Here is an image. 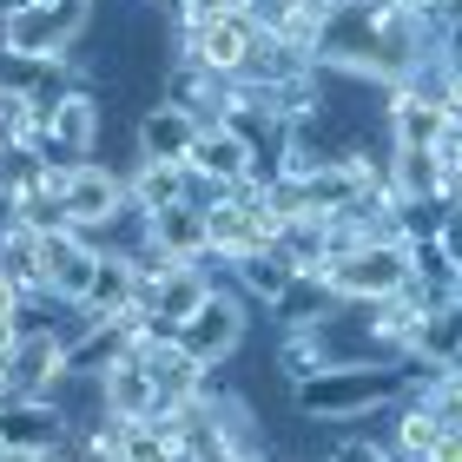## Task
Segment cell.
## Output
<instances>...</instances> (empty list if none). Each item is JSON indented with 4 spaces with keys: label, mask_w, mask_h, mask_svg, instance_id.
Returning <instances> with one entry per match:
<instances>
[{
    "label": "cell",
    "mask_w": 462,
    "mask_h": 462,
    "mask_svg": "<svg viewBox=\"0 0 462 462\" xmlns=\"http://www.w3.org/2000/svg\"><path fill=\"white\" fill-rule=\"evenodd\" d=\"M410 396L403 383V364H330L318 376H304L291 390V416L298 423H330V430H350L364 416H383Z\"/></svg>",
    "instance_id": "6da1fadb"
},
{
    "label": "cell",
    "mask_w": 462,
    "mask_h": 462,
    "mask_svg": "<svg viewBox=\"0 0 462 462\" xmlns=\"http://www.w3.org/2000/svg\"><path fill=\"white\" fill-rule=\"evenodd\" d=\"M87 33H93V0H27V7L0 14V53H14V60L73 67Z\"/></svg>",
    "instance_id": "7a4b0ae2"
},
{
    "label": "cell",
    "mask_w": 462,
    "mask_h": 462,
    "mask_svg": "<svg viewBox=\"0 0 462 462\" xmlns=\"http://www.w3.org/2000/svg\"><path fill=\"white\" fill-rule=\"evenodd\" d=\"M324 284L337 304H390L410 291V245H344L324 264Z\"/></svg>",
    "instance_id": "3957f363"
},
{
    "label": "cell",
    "mask_w": 462,
    "mask_h": 462,
    "mask_svg": "<svg viewBox=\"0 0 462 462\" xmlns=\"http://www.w3.org/2000/svg\"><path fill=\"white\" fill-rule=\"evenodd\" d=\"M271 238H278V218H271V205H264L258 185L212 192V205H205V245H212L218 271L231 258H245V251H271Z\"/></svg>",
    "instance_id": "277c9868"
},
{
    "label": "cell",
    "mask_w": 462,
    "mask_h": 462,
    "mask_svg": "<svg viewBox=\"0 0 462 462\" xmlns=\"http://www.w3.org/2000/svg\"><path fill=\"white\" fill-rule=\"evenodd\" d=\"M60 192H67L73 231H87V238L113 231L125 212H133V185H125V172H119V165H106V159L67 165V172H60Z\"/></svg>",
    "instance_id": "5b68a950"
},
{
    "label": "cell",
    "mask_w": 462,
    "mask_h": 462,
    "mask_svg": "<svg viewBox=\"0 0 462 462\" xmlns=\"http://www.w3.org/2000/svg\"><path fill=\"white\" fill-rule=\"evenodd\" d=\"M245 337H251V304L218 278V291L205 298V310L179 330V350H185V356H199L205 370H225L231 356L245 350Z\"/></svg>",
    "instance_id": "8992f818"
},
{
    "label": "cell",
    "mask_w": 462,
    "mask_h": 462,
    "mask_svg": "<svg viewBox=\"0 0 462 462\" xmlns=\"http://www.w3.org/2000/svg\"><path fill=\"white\" fill-rule=\"evenodd\" d=\"M79 436L67 396H7L0 403V449H33V456H53Z\"/></svg>",
    "instance_id": "52a82bcc"
},
{
    "label": "cell",
    "mask_w": 462,
    "mask_h": 462,
    "mask_svg": "<svg viewBox=\"0 0 462 462\" xmlns=\"http://www.w3.org/2000/svg\"><path fill=\"white\" fill-rule=\"evenodd\" d=\"M99 139H106V106H99V93L87 87H73L60 106L47 113V133H40V152H47L60 172L67 165H87L99 159Z\"/></svg>",
    "instance_id": "ba28073f"
},
{
    "label": "cell",
    "mask_w": 462,
    "mask_h": 462,
    "mask_svg": "<svg viewBox=\"0 0 462 462\" xmlns=\"http://www.w3.org/2000/svg\"><path fill=\"white\" fill-rule=\"evenodd\" d=\"M212 291H218V271L212 264H172L159 278V291L145 298V337H179V330L205 310Z\"/></svg>",
    "instance_id": "9c48e42d"
},
{
    "label": "cell",
    "mask_w": 462,
    "mask_h": 462,
    "mask_svg": "<svg viewBox=\"0 0 462 462\" xmlns=\"http://www.w3.org/2000/svg\"><path fill=\"white\" fill-rule=\"evenodd\" d=\"M40 258H47V298L60 304H79L93 291V271H99V238H87V231H47L40 238Z\"/></svg>",
    "instance_id": "30bf717a"
},
{
    "label": "cell",
    "mask_w": 462,
    "mask_h": 462,
    "mask_svg": "<svg viewBox=\"0 0 462 462\" xmlns=\"http://www.w3.org/2000/svg\"><path fill=\"white\" fill-rule=\"evenodd\" d=\"M185 165H192V179L212 185V192H238V185H251V172H258V152H251L231 125H199V145L185 152Z\"/></svg>",
    "instance_id": "8fae6325"
},
{
    "label": "cell",
    "mask_w": 462,
    "mask_h": 462,
    "mask_svg": "<svg viewBox=\"0 0 462 462\" xmlns=\"http://www.w3.org/2000/svg\"><path fill=\"white\" fill-rule=\"evenodd\" d=\"M79 318H87V324L139 318V271H133L125 251H99V271H93V291L79 298Z\"/></svg>",
    "instance_id": "7c38bea8"
},
{
    "label": "cell",
    "mask_w": 462,
    "mask_h": 462,
    "mask_svg": "<svg viewBox=\"0 0 462 462\" xmlns=\"http://www.w3.org/2000/svg\"><path fill=\"white\" fill-rule=\"evenodd\" d=\"M93 390H99V416H119V423H145L159 403V390H152V376H145L139 364V344L119 356V364H106L93 376Z\"/></svg>",
    "instance_id": "4fadbf2b"
},
{
    "label": "cell",
    "mask_w": 462,
    "mask_h": 462,
    "mask_svg": "<svg viewBox=\"0 0 462 462\" xmlns=\"http://www.w3.org/2000/svg\"><path fill=\"white\" fill-rule=\"evenodd\" d=\"M271 251L291 264V278H324V264L344 251V231L330 218H284L278 238H271Z\"/></svg>",
    "instance_id": "5bb4252c"
},
{
    "label": "cell",
    "mask_w": 462,
    "mask_h": 462,
    "mask_svg": "<svg viewBox=\"0 0 462 462\" xmlns=\"http://www.w3.org/2000/svg\"><path fill=\"white\" fill-rule=\"evenodd\" d=\"M125 185H133V205L145 218H159V212H172V205H192V165L185 159H133L125 165Z\"/></svg>",
    "instance_id": "9a60e30c"
},
{
    "label": "cell",
    "mask_w": 462,
    "mask_h": 462,
    "mask_svg": "<svg viewBox=\"0 0 462 462\" xmlns=\"http://www.w3.org/2000/svg\"><path fill=\"white\" fill-rule=\"evenodd\" d=\"M383 125H390V152H436V145H443V133H449V113L436 106V99L390 93Z\"/></svg>",
    "instance_id": "2e32d148"
},
{
    "label": "cell",
    "mask_w": 462,
    "mask_h": 462,
    "mask_svg": "<svg viewBox=\"0 0 462 462\" xmlns=\"http://www.w3.org/2000/svg\"><path fill=\"white\" fill-rule=\"evenodd\" d=\"M199 145V119L179 113L172 99H152L133 125V159H185Z\"/></svg>",
    "instance_id": "e0dca14e"
},
{
    "label": "cell",
    "mask_w": 462,
    "mask_h": 462,
    "mask_svg": "<svg viewBox=\"0 0 462 462\" xmlns=\"http://www.w3.org/2000/svg\"><path fill=\"white\" fill-rule=\"evenodd\" d=\"M145 245L165 251L172 264H212V245H205V205H172V212L145 218Z\"/></svg>",
    "instance_id": "ac0fdd59"
},
{
    "label": "cell",
    "mask_w": 462,
    "mask_h": 462,
    "mask_svg": "<svg viewBox=\"0 0 462 462\" xmlns=\"http://www.w3.org/2000/svg\"><path fill=\"white\" fill-rule=\"evenodd\" d=\"M390 192L396 205H436V212L456 205V185L436 152H390Z\"/></svg>",
    "instance_id": "d6986e66"
},
{
    "label": "cell",
    "mask_w": 462,
    "mask_h": 462,
    "mask_svg": "<svg viewBox=\"0 0 462 462\" xmlns=\"http://www.w3.org/2000/svg\"><path fill=\"white\" fill-rule=\"evenodd\" d=\"M310 73H318V60H310L304 47H291V40H278V33H258L251 53H245L238 87H298V79H310Z\"/></svg>",
    "instance_id": "ffe728a7"
},
{
    "label": "cell",
    "mask_w": 462,
    "mask_h": 462,
    "mask_svg": "<svg viewBox=\"0 0 462 462\" xmlns=\"http://www.w3.org/2000/svg\"><path fill=\"white\" fill-rule=\"evenodd\" d=\"M218 278H225L231 291H238L245 304L271 310V304H278L284 291H291V264L278 258V251H245V258H231V264L218 271Z\"/></svg>",
    "instance_id": "44dd1931"
},
{
    "label": "cell",
    "mask_w": 462,
    "mask_h": 462,
    "mask_svg": "<svg viewBox=\"0 0 462 462\" xmlns=\"http://www.w3.org/2000/svg\"><path fill=\"white\" fill-rule=\"evenodd\" d=\"M330 0H264L258 7V20H264V33H278V40H291V47H304L310 60H318V40H324V27H330Z\"/></svg>",
    "instance_id": "7402d4cb"
},
{
    "label": "cell",
    "mask_w": 462,
    "mask_h": 462,
    "mask_svg": "<svg viewBox=\"0 0 462 462\" xmlns=\"http://www.w3.org/2000/svg\"><path fill=\"white\" fill-rule=\"evenodd\" d=\"M410 356L416 364H436V370H456L462 364V304H430Z\"/></svg>",
    "instance_id": "603a6c76"
},
{
    "label": "cell",
    "mask_w": 462,
    "mask_h": 462,
    "mask_svg": "<svg viewBox=\"0 0 462 462\" xmlns=\"http://www.w3.org/2000/svg\"><path fill=\"white\" fill-rule=\"evenodd\" d=\"M330 310H337V291H330L324 278H291V291L271 304V324L278 330H318Z\"/></svg>",
    "instance_id": "cb8c5ba5"
},
{
    "label": "cell",
    "mask_w": 462,
    "mask_h": 462,
    "mask_svg": "<svg viewBox=\"0 0 462 462\" xmlns=\"http://www.w3.org/2000/svg\"><path fill=\"white\" fill-rule=\"evenodd\" d=\"M0 271L27 291V298H47V258H40V231L27 225H0Z\"/></svg>",
    "instance_id": "d4e9b609"
},
{
    "label": "cell",
    "mask_w": 462,
    "mask_h": 462,
    "mask_svg": "<svg viewBox=\"0 0 462 462\" xmlns=\"http://www.w3.org/2000/svg\"><path fill=\"white\" fill-rule=\"evenodd\" d=\"M390 416H396V430H390V449L396 456H430V443L443 436V423H436L423 403H396Z\"/></svg>",
    "instance_id": "484cf974"
},
{
    "label": "cell",
    "mask_w": 462,
    "mask_h": 462,
    "mask_svg": "<svg viewBox=\"0 0 462 462\" xmlns=\"http://www.w3.org/2000/svg\"><path fill=\"white\" fill-rule=\"evenodd\" d=\"M330 462H396V449H390V443H376V436L344 430V436H337V449H330Z\"/></svg>",
    "instance_id": "4316f807"
},
{
    "label": "cell",
    "mask_w": 462,
    "mask_h": 462,
    "mask_svg": "<svg viewBox=\"0 0 462 462\" xmlns=\"http://www.w3.org/2000/svg\"><path fill=\"white\" fill-rule=\"evenodd\" d=\"M436 245L449 251V264L462 271V199L456 205H443V225H436Z\"/></svg>",
    "instance_id": "83f0119b"
},
{
    "label": "cell",
    "mask_w": 462,
    "mask_h": 462,
    "mask_svg": "<svg viewBox=\"0 0 462 462\" xmlns=\"http://www.w3.org/2000/svg\"><path fill=\"white\" fill-rule=\"evenodd\" d=\"M20 304H27V291H20V284L7 278V271H0V330H7V324L20 318Z\"/></svg>",
    "instance_id": "f1b7e54d"
},
{
    "label": "cell",
    "mask_w": 462,
    "mask_h": 462,
    "mask_svg": "<svg viewBox=\"0 0 462 462\" xmlns=\"http://www.w3.org/2000/svg\"><path fill=\"white\" fill-rule=\"evenodd\" d=\"M423 462H462V430H443V436L430 443V456H423Z\"/></svg>",
    "instance_id": "f546056e"
},
{
    "label": "cell",
    "mask_w": 462,
    "mask_h": 462,
    "mask_svg": "<svg viewBox=\"0 0 462 462\" xmlns=\"http://www.w3.org/2000/svg\"><path fill=\"white\" fill-rule=\"evenodd\" d=\"M330 7H350V14H376V7H390V0H330Z\"/></svg>",
    "instance_id": "4dcf8cb0"
}]
</instances>
